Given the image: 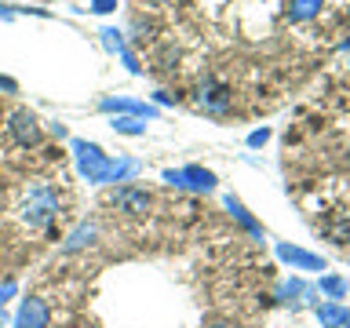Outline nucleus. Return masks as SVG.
I'll use <instances>...</instances> for the list:
<instances>
[{
	"instance_id": "nucleus-1",
	"label": "nucleus",
	"mask_w": 350,
	"mask_h": 328,
	"mask_svg": "<svg viewBox=\"0 0 350 328\" xmlns=\"http://www.w3.org/2000/svg\"><path fill=\"white\" fill-rule=\"evenodd\" d=\"M55 219H59V190L51 182L37 179L29 186L26 201H22V223L29 230H48Z\"/></svg>"
},
{
	"instance_id": "nucleus-2",
	"label": "nucleus",
	"mask_w": 350,
	"mask_h": 328,
	"mask_svg": "<svg viewBox=\"0 0 350 328\" xmlns=\"http://www.w3.org/2000/svg\"><path fill=\"white\" fill-rule=\"evenodd\" d=\"M70 150H73L81 179H88L92 186L113 182V157L103 153V146H95V142H88V139H70Z\"/></svg>"
},
{
	"instance_id": "nucleus-3",
	"label": "nucleus",
	"mask_w": 350,
	"mask_h": 328,
	"mask_svg": "<svg viewBox=\"0 0 350 328\" xmlns=\"http://www.w3.org/2000/svg\"><path fill=\"white\" fill-rule=\"evenodd\" d=\"M193 102H197V109H204L208 117H226L234 95H230V87L223 81L204 77V81H197V87H193Z\"/></svg>"
},
{
	"instance_id": "nucleus-4",
	"label": "nucleus",
	"mask_w": 350,
	"mask_h": 328,
	"mask_svg": "<svg viewBox=\"0 0 350 328\" xmlns=\"http://www.w3.org/2000/svg\"><path fill=\"white\" fill-rule=\"evenodd\" d=\"M8 135L15 139V146H22V150H37L44 142V124H40V117L33 113V109L22 106L8 117Z\"/></svg>"
},
{
	"instance_id": "nucleus-5",
	"label": "nucleus",
	"mask_w": 350,
	"mask_h": 328,
	"mask_svg": "<svg viewBox=\"0 0 350 328\" xmlns=\"http://www.w3.org/2000/svg\"><path fill=\"white\" fill-rule=\"evenodd\" d=\"M168 186H179V190H193V193H212L215 190V172L201 168V164H186V168H168L161 175Z\"/></svg>"
},
{
	"instance_id": "nucleus-6",
	"label": "nucleus",
	"mask_w": 350,
	"mask_h": 328,
	"mask_svg": "<svg viewBox=\"0 0 350 328\" xmlns=\"http://www.w3.org/2000/svg\"><path fill=\"white\" fill-rule=\"evenodd\" d=\"M109 204L117 208L120 215H146L150 212V204H153V197L142 190V186H135V182H120L113 193H109Z\"/></svg>"
},
{
	"instance_id": "nucleus-7",
	"label": "nucleus",
	"mask_w": 350,
	"mask_h": 328,
	"mask_svg": "<svg viewBox=\"0 0 350 328\" xmlns=\"http://www.w3.org/2000/svg\"><path fill=\"white\" fill-rule=\"evenodd\" d=\"M98 109L103 113H124V117H139V120H153L157 117V106H146V102H139V98H113V95H106L103 102H98Z\"/></svg>"
},
{
	"instance_id": "nucleus-8",
	"label": "nucleus",
	"mask_w": 350,
	"mask_h": 328,
	"mask_svg": "<svg viewBox=\"0 0 350 328\" xmlns=\"http://www.w3.org/2000/svg\"><path fill=\"white\" fill-rule=\"evenodd\" d=\"M48 325H51V310H48V303L37 299V295L22 299L18 314H15V328H48Z\"/></svg>"
},
{
	"instance_id": "nucleus-9",
	"label": "nucleus",
	"mask_w": 350,
	"mask_h": 328,
	"mask_svg": "<svg viewBox=\"0 0 350 328\" xmlns=\"http://www.w3.org/2000/svg\"><path fill=\"white\" fill-rule=\"evenodd\" d=\"M278 256L284 262H292L295 270H325V259L314 256V251H303V248H292V245H278Z\"/></svg>"
},
{
	"instance_id": "nucleus-10",
	"label": "nucleus",
	"mask_w": 350,
	"mask_h": 328,
	"mask_svg": "<svg viewBox=\"0 0 350 328\" xmlns=\"http://www.w3.org/2000/svg\"><path fill=\"white\" fill-rule=\"evenodd\" d=\"M95 237H98V226H95V223H81V226H77L70 237L62 241V256H73V251L88 248V245H92Z\"/></svg>"
},
{
	"instance_id": "nucleus-11",
	"label": "nucleus",
	"mask_w": 350,
	"mask_h": 328,
	"mask_svg": "<svg viewBox=\"0 0 350 328\" xmlns=\"http://www.w3.org/2000/svg\"><path fill=\"white\" fill-rule=\"evenodd\" d=\"M317 321L325 328H350V310L339 303H325V306H317Z\"/></svg>"
},
{
	"instance_id": "nucleus-12",
	"label": "nucleus",
	"mask_w": 350,
	"mask_h": 328,
	"mask_svg": "<svg viewBox=\"0 0 350 328\" xmlns=\"http://www.w3.org/2000/svg\"><path fill=\"white\" fill-rule=\"evenodd\" d=\"M321 8H325V0H288L284 15H288V22H310Z\"/></svg>"
},
{
	"instance_id": "nucleus-13",
	"label": "nucleus",
	"mask_w": 350,
	"mask_h": 328,
	"mask_svg": "<svg viewBox=\"0 0 350 328\" xmlns=\"http://www.w3.org/2000/svg\"><path fill=\"white\" fill-rule=\"evenodd\" d=\"M226 208H230V215H234V219H237V223H241V226H245V230H248V234H252V237H256V241H262V226L256 223V219H252V212H248V208H245V204H241V201H237V197H234V193H230V197H226Z\"/></svg>"
},
{
	"instance_id": "nucleus-14",
	"label": "nucleus",
	"mask_w": 350,
	"mask_h": 328,
	"mask_svg": "<svg viewBox=\"0 0 350 328\" xmlns=\"http://www.w3.org/2000/svg\"><path fill=\"white\" fill-rule=\"evenodd\" d=\"M109 128H113L117 135H146V124H142L139 117H124V113L109 120Z\"/></svg>"
},
{
	"instance_id": "nucleus-15",
	"label": "nucleus",
	"mask_w": 350,
	"mask_h": 328,
	"mask_svg": "<svg viewBox=\"0 0 350 328\" xmlns=\"http://www.w3.org/2000/svg\"><path fill=\"white\" fill-rule=\"evenodd\" d=\"M317 288H321L325 295H332V303H336V299H343V295H347V281H343V277H332V273H325Z\"/></svg>"
},
{
	"instance_id": "nucleus-16",
	"label": "nucleus",
	"mask_w": 350,
	"mask_h": 328,
	"mask_svg": "<svg viewBox=\"0 0 350 328\" xmlns=\"http://www.w3.org/2000/svg\"><path fill=\"white\" fill-rule=\"evenodd\" d=\"M292 295H314V292L306 288L299 277H295V281H284L281 288H278V299H281V303H292Z\"/></svg>"
},
{
	"instance_id": "nucleus-17",
	"label": "nucleus",
	"mask_w": 350,
	"mask_h": 328,
	"mask_svg": "<svg viewBox=\"0 0 350 328\" xmlns=\"http://www.w3.org/2000/svg\"><path fill=\"white\" fill-rule=\"evenodd\" d=\"M150 29H153V26H150L142 15L131 18V40H135V44H146V40H150Z\"/></svg>"
},
{
	"instance_id": "nucleus-18",
	"label": "nucleus",
	"mask_w": 350,
	"mask_h": 328,
	"mask_svg": "<svg viewBox=\"0 0 350 328\" xmlns=\"http://www.w3.org/2000/svg\"><path fill=\"white\" fill-rule=\"evenodd\" d=\"M103 40H106V48L117 51V55L128 48V44H124V33H120V29H103Z\"/></svg>"
},
{
	"instance_id": "nucleus-19",
	"label": "nucleus",
	"mask_w": 350,
	"mask_h": 328,
	"mask_svg": "<svg viewBox=\"0 0 350 328\" xmlns=\"http://www.w3.org/2000/svg\"><path fill=\"white\" fill-rule=\"evenodd\" d=\"M92 11L95 15H109V11H117V0H92Z\"/></svg>"
},
{
	"instance_id": "nucleus-20",
	"label": "nucleus",
	"mask_w": 350,
	"mask_h": 328,
	"mask_svg": "<svg viewBox=\"0 0 350 328\" xmlns=\"http://www.w3.org/2000/svg\"><path fill=\"white\" fill-rule=\"evenodd\" d=\"M15 292H18V284H15V281H4V284H0V310H4V303H8Z\"/></svg>"
},
{
	"instance_id": "nucleus-21",
	"label": "nucleus",
	"mask_w": 350,
	"mask_h": 328,
	"mask_svg": "<svg viewBox=\"0 0 350 328\" xmlns=\"http://www.w3.org/2000/svg\"><path fill=\"white\" fill-rule=\"evenodd\" d=\"M267 139H270V128H259V131H252V135H248V146L256 150V146H262Z\"/></svg>"
},
{
	"instance_id": "nucleus-22",
	"label": "nucleus",
	"mask_w": 350,
	"mask_h": 328,
	"mask_svg": "<svg viewBox=\"0 0 350 328\" xmlns=\"http://www.w3.org/2000/svg\"><path fill=\"white\" fill-rule=\"evenodd\" d=\"M0 92L18 95V81H15V77H4V73H0Z\"/></svg>"
},
{
	"instance_id": "nucleus-23",
	"label": "nucleus",
	"mask_w": 350,
	"mask_h": 328,
	"mask_svg": "<svg viewBox=\"0 0 350 328\" xmlns=\"http://www.w3.org/2000/svg\"><path fill=\"white\" fill-rule=\"evenodd\" d=\"M153 98H157V106H172V102H179V95H172V92H153Z\"/></svg>"
},
{
	"instance_id": "nucleus-24",
	"label": "nucleus",
	"mask_w": 350,
	"mask_h": 328,
	"mask_svg": "<svg viewBox=\"0 0 350 328\" xmlns=\"http://www.w3.org/2000/svg\"><path fill=\"white\" fill-rule=\"evenodd\" d=\"M332 237L339 241V245H347V241H350V223H343V226H336V230H332Z\"/></svg>"
},
{
	"instance_id": "nucleus-25",
	"label": "nucleus",
	"mask_w": 350,
	"mask_h": 328,
	"mask_svg": "<svg viewBox=\"0 0 350 328\" xmlns=\"http://www.w3.org/2000/svg\"><path fill=\"white\" fill-rule=\"evenodd\" d=\"M15 15H18V11L11 8V4H0V22H11V18H15Z\"/></svg>"
},
{
	"instance_id": "nucleus-26",
	"label": "nucleus",
	"mask_w": 350,
	"mask_h": 328,
	"mask_svg": "<svg viewBox=\"0 0 350 328\" xmlns=\"http://www.w3.org/2000/svg\"><path fill=\"white\" fill-rule=\"evenodd\" d=\"M0 325H4V310H0Z\"/></svg>"
},
{
	"instance_id": "nucleus-27",
	"label": "nucleus",
	"mask_w": 350,
	"mask_h": 328,
	"mask_svg": "<svg viewBox=\"0 0 350 328\" xmlns=\"http://www.w3.org/2000/svg\"><path fill=\"white\" fill-rule=\"evenodd\" d=\"M343 48H347V51H350V40H347V44H343Z\"/></svg>"
},
{
	"instance_id": "nucleus-28",
	"label": "nucleus",
	"mask_w": 350,
	"mask_h": 328,
	"mask_svg": "<svg viewBox=\"0 0 350 328\" xmlns=\"http://www.w3.org/2000/svg\"><path fill=\"white\" fill-rule=\"evenodd\" d=\"M212 328H226V325H212Z\"/></svg>"
}]
</instances>
